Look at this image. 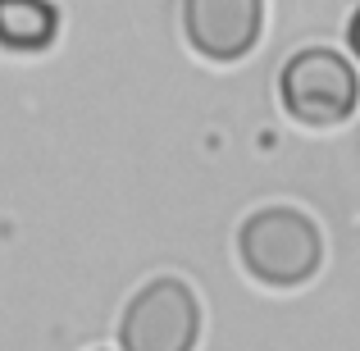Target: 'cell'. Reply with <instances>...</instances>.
Masks as SVG:
<instances>
[{
  "mask_svg": "<svg viewBox=\"0 0 360 351\" xmlns=\"http://www.w3.org/2000/svg\"><path fill=\"white\" fill-rule=\"evenodd\" d=\"M278 96L297 123L306 128H333L347 123L360 106V78L347 55L328 46H306L297 51L278 73Z\"/></svg>",
  "mask_w": 360,
  "mask_h": 351,
  "instance_id": "obj_2",
  "label": "cell"
},
{
  "mask_svg": "<svg viewBox=\"0 0 360 351\" xmlns=\"http://www.w3.org/2000/svg\"><path fill=\"white\" fill-rule=\"evenodd\" d=\"M264 32V0H183V37L210 64H238Z\"/></svg>",
  "mask_w": 360,
  "mask_h": 351,
  "instance_id": "obj_4",
  "label": "cell"
},
{
  "mask_svg": "<svg viewBox=\"0 0 360 351\" xmlns=\"http://www.w3.org/2000/svg\"><path fill=\"white\" fill-rule=\"evenodd\" d=\"M60 37V9L51 0H0V46L5 51H46Z\"/></svg>",
  "mask_w": 360,
  "mask_h": 351,
  "instance_id": "obj_5",
  "label": "cell"
},
{
  "mask_svg": "<svg viewBox=\"0 0 360 351\" xmlns=\"http://www.w3.org/2000/svg\"><path fill=\"white\" fill-rule=\"evenodd\" d=\"M347 42H352V51H356V60H360V5H356L352 23H347Z\"/></svg>",
  "mask_w": 360,
  "mask_h": 351,
  "instance_id": "obj_6",
  "label": "cell"
},
{
  "mask_svg": "<svg viewBox=\"0 0 360 351\" xmlns=\"http://www.w3.org/2000/svg\"><path fill=\"white\" fill-rule=\"evenodd\" d=\"M238 260L255 283L274 292L306 288L324 264V233L297 205H264L242 219Z\"/></svg>",
  "mask_w": 360,
  "mask_h": 351,
  "instance_id": "obj_1",
  "label": "cell"
},
{
  "mask_svg": "<svg viewBox=\"0 0 360 351\" xmlns=\"http://www.w3.org/2000/svg\"><path fill=\"white\" fill-rule=\"evenodd\" d=\"M201 338V301L192 283L160 274L128 301L119 319L123 351H196Z\"/></svg>",
  "mask_w": 360,
  "mask_h": 351,
  "instance_id": "obj_3",
  "label": "cell"
}]
</instances>
